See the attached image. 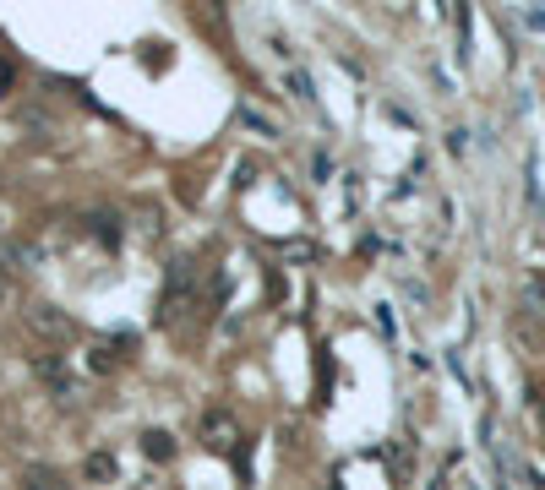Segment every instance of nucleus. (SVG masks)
Instances as JSON below:
<instances>
[{
    "instance_id": "obj_1",
    "label": "nucleus",
    "mask_w": 545,
    "mask_h": 490,
    "mask_svg": "<svg viewBox=\"0 0 545 490\" xmlns=\"http://www.w3.org/2000/svg\"><path fill=\"white\" fill-rule=\"evenodd\" d=\"M202 436H207V447L229 453V447L240 442V420H235L229 409H207V415H202Z\"/></svg>"
},
{
    "instance_id": "obj_2",
    "label": "nucleus",
    "mask_w": 545,
    "mask_h": 490,
    "mask_svg": "<svg viewBox=\"0 0 545 490\" xmlns=\"http://www.w3.org/2000/svg\"><path fill=\"white\" fill-rule=\"evenodd\" d=\"M27 327H33L38 338H55V344H66V338H71V316H66V311H55V305H33V311H27Z\"/></svg>"
},
{
    "instance_id": "obj_3",
    "label": "nucleus",
    "mask_w": 545,
    "mask_h": 490,
    "mask_svg": "<svg viewBox=\"0 0 545 490\" xmlns=\"http://www.w3.org/2000/svg\"><path fill=\"white\" fill-rule=\"evenodd\" d=\"M186 289H191V262H169V295H164V322H175L180 316V305H186Z\"/></svg>"
},
{
    "instance_id": "obj_4",
    "label": "nucleus",
    "mask_w": 545,
    "mask_h": 490,
    "mask_svg": "<svg viewBox=\"0 0 545 490\" xmlns=\"http://www.w3.org/2000/svg\"><path fill=\"white\" fill-rule=\"evenodd\" d=\"M38 371H44V382H49V387H55L60 398H71V393H76V382H71V376L60 371V360H55V355H44V360H38Z\"/></svg>"
},
{
    "instance_id": "obj_5",
    "label": "nucleus",
    "mask_w": 545,
    "mask_h": 490,
    "mask_svg": "<svg viewBox=\"0 0 545 490\" xmlns=\"http://www.w3.org/2000/svg\"><path fill=\"white\" fill-rule=\"evenodd\" d=\"M115 453H87V464H82V475L93 480V485H104V480H115Z\"/></svg>"
},
{
    "instance_id": "obj_6",
    "label": "nucleus",
    "mask_w": 545,
    "mask_h": 490,
    "mask_svg": "<svg viewBox=\"0 0 545 490\" xmlns=\"http://www.w3.org/2000/svg\"><path fill=\"white\" fill-rule=\"evenodd\" d=\"M142 453L158 458V464H169V458H175V436H169V431H147V436H142Z\"/></svg>"
},
{
    "instance_id": "obj_7",
    "label": "nucleus",
    "mask_w": 545,
    "mask_h": 490,
    "mask_svg": "<svg viewBox=\"0 0 545 490\" xmlns=\"http://www.w3.org/2000/svg\"><path fill=\"white\" fill-rule=\"evenodd\" d=\"M93 235L115 245V240H120V218H115V213H93Z\"/></svg>"
},
{
    "instance_id": "obj_8",
    "label": "nucleus",
    "mask_w": 545,
    "mask_h": 490,
    "mask_svg": "<svg viewBox=\"0 0 545 490\" xmlns=\"http://www.w3.org/2000/svg\"><path fill=\"white\" fill-rule=\"evenodd\" d=\"M289 87H295V98H300V104H311V98H317V93H311V76H306V71H289Z\"/></svg>"
},
{
    "instance_id": "obj_9",
    "label": "nucleus",
    "mask_w": 545,
    "mask_h": 490,
    "mask_svg": "<svg viewBox=\"0 0 545 490\" xmlns=\"http://www.w3.org/2000/svg\"><path fill=\"white\" fill-rule=\"evenodd\" d=\"M524 300H530L535 311H545V289H540V284H530V289H524Z\"/></svg>"
},
{
    "instance_id": "obj_10",
    "label": "nucleus",
    "mask_w": 545,
    "mask_h": 490,
    "mask_svg": "<svg viewBox=\"0 0 545 490\" xmlns=\"http://www.w3.org/2000/svg\"><path fill=\"white\" fill-rule=\"evenodd\" d=\"M0 93H11V65L0 60Z\"/></svg>"
},
{
    "instance_id": "obj_11",
    "label": "nucleus",
    "mask_w": 545,
    "mask_h": 490,
    "mask_svg": "<svg viewBox=\"0 0 545 490\" xmlns=\"http://www.w3.org/2000/svg\"><path fill=\"white\" fill-rule=\"evenodd\" d=\"M5 289H11V278H5V267H0V300H5Z\"/></svg>"
},
{
    "instance_id": "obj_12",
    "label": "nucleus",
    "mask_w": 545,
    "mask_h": 490,
    "mask_svg": "<svg viewBox=\"0 0 545 490\" xmlns=\"http://www.w3.org/2000/svg\"><path fill=\"white\" fill-rule=\"evenodd\" d=\"M540 431H545V404H540Z\"/></svg>"
}]
</instances>
